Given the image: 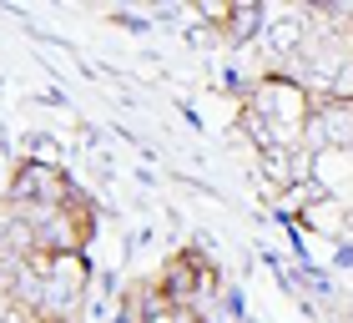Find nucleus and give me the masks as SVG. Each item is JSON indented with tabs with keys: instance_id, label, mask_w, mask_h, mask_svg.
I'll return each mask as SVG.
<instances>
[{
	"instance_id": "20e7f679",
	"label": "nucleus",
	"mask_w": 353,
	"mask_h": 323,
	"mask_svg": "<svg viewBox=\"0 0 353 323\" xmlns=\"http://www.w3.org/2000/svg\"><path fill=\"white\" fill-rule=\"evenodd\" d=\"M308 177L328 192V197H339V187L353 182V152L348 147H318V152H308Z\"/></svg>"
},
{
	"instance_id": "f257e3e1",
	"label": "nucleus",
	"mask_w": 353,
	"mask_h": 323,
	"mask_svg": "<svg viewBox=\"0 0 353 323\" xmlns=\"http://www.w3.org/2000/svg\"><path fill=\"white\" fill-rule=\"evenodd\" d=\"M308 121H313V86H303L298 76H263L258 86L248 91V111H243V126L252 132V141L263 147H293L308 137Z\"/></svg>"
},
{
	"instance_id": "f03ea898",
	"label": "nucleus",
	"mask_w": 353,
	"mask_h": 323,
	"mask_svg": "<svg viewBox=\"0 0 353 323\" xmlns=\"http://www.w3.org/2000/svg\"><path fill=\"white\" fill-rule=\"evenodd\" d=\"M76 197V187L66 182V172L51 162H21L10 172V202L26 213H46V207H66Z\"/></svg>"
},
{
	"instance_id": "7ed1b4c3",
	"label": "nucleus",
	"mask_w": 353,
	"mask_h": 323,
	"mask_svg": "<svg viewBox=\"0 0 353 323\" xmlns=\"http://www.w3.org/2000/svg\"><path fill=\"white\" fill-rule=\"evenodd\" d=\"M343 197H328V192H318L313 202H298V213H293V222L303 233H313V237H333L339 242V233H343Z\"/></svg>"
},
{
	"instance_id": "39448f33",
	"label": "nucleus",
	"mask_w": 353,
	"mask_h": 323,
	"mask_svg": "<svg viewBox=\"0 0 353 323\" xmlns=\"http://www.w3.org/2000/svg\"><path fill=\"white\" fill-rule=\"evenodd\" d=\"M339 242H348V248H353V202L343 207V233H339Z\"/></svg>"
}]
</instances>
